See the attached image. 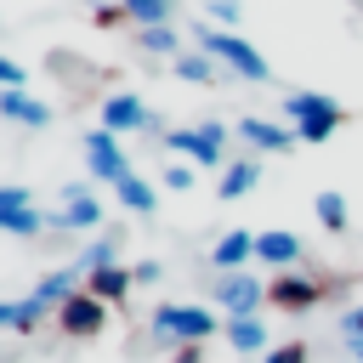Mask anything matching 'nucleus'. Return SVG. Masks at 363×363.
<instances>
[{
  "label": "nucleus",
  "mask_w": 363,
  "mask_h": 363,
  "mask_svg": "<svg viewBox=\"0 0 363 363\" xmlns=\"http://www.w3.org/2000/svg\"><path fill=\"white\" fill-rule=\"evenodd\" d=\"M250 255H255V238H250L244 227H233V233H221V238H216V250H210V261H216L221 272H238V267H244Z\"/></svg>",
  "instance_id": "nucleus-16"
},
{
  "label": "nucleus",
  "mask_w": 363,
  "mask_h": 363,
  "mask_svg": "<svg viewBox=\"0 0 363 363\" xmlns=\"http://www.w3.org/2000/svg\"><path fill=\"white\" fill-rule=\"evenodd\" d=\"M23 204H34V199H28V187H17V182H11V187H0V210H23Z\"/></svg>",
  "instance_id": "nucleus-31"
},
{
  "label": "nucleus",
  "mask_w": 363,
  "mask_h": 363,
  "mask_svg": "<svg viewBox=\"0 0 363 363\" xmlns=\"http://www.w3.org/2000/svg\"><path fill=\"white\" fill-rule=\"evenodd\" d=\"M136 45H142L147 57H182V51H176L182 40H176V28H170V23H159V28H136Z\"/></svg>",
  "instance_id": "nucleus-21"
},
{
  "label": "nucleus",
  "mask_w": 363,
  "mask_h": 363,
  "mask_svg": "<svg viewBox=\"0 0 363 363\" xmlns=\"http://www.w3.org/2000/svg\"><path fill=\"white\" fill-rule=\"evenodd\" d=\"M238 23V0H210V28H233Z\"/></svg>",
  "instance_id": "nucleus-27"
},
{
  "label": "nucleus",
  "mask_w": 363,
  "mask_h": 363,
  "mask_svg": "<svg viewBox=\"0 0 363 363\" xmlns=\"http://www.w3.org/2000/svg\"><path fill=\"white\" fill-rule=\"evenodd\" d=\"M153 278H164V267L159 261H136V284H153Z\"/></svg>",
  "instance_id": "nucleus-33"
},
{
  "label": "nucleus",
  "mask_w": 363,
  "mask_h": 363,
  "mask_svg": "<svg viewBox=\"0 0 363 363\" xmlns=\"http://www.w3.org/2000/svg\"><path fill=\"white\" fill-rule=\"evenodd\" d=\"M159 182H164V187H176V193H187V187H193V164H170Z\"/></svg>",
  "instance_id": "nucleus-29"
},
{
  "label": "nucleus",
  "mask_w": 363,
  "mask_h": 363,
  "mask_svg": "<svg viewBox=\"0 0 363 363\" xmlns=\"http://www.w3.org/2000/svg\"><path fill=\"white\" fill-rule=\"evenodd\" d=\"M113 193H119V204H125V210H136V216H147V210L159 204V193H153V182H142L136 170H130V176H125V182H119Z\"/></svg>",
  "instance_id": "nucleus-19"
},
{
  "label": "nucleus",
  "mask_w": 363,
  "mask_h": 363,
  "mask_svg": "<svg viewBox=\"0 0 363 363\" xmlns=\"http://www.w3.org/2000/svg\"><path fill=\"white\" fill-rule=\"evenodd\" d=\"M340 335H346L352 346H363V306H352V312L340 318Z\"/></svg>",
  "instance_id": "nucleus-30"
},
{
  "label": "nucleus",
  "mask_w": 363,
  "mask_h": 363,
  "mask_svg": "<svg viewBox=\"0 0 363 363\" xmlns=\"http://www.w3.org/2000/svg\"><path fill=\"white\" fill-rule=\"evenodd\" d=\"M45 227V216L34 210V204H23V210H0V233H17V238H28V233H40Z\"/></svg>",
  "instance_id": "nucleus-24"
},
{
  "label": "nucleus",
  "mask_w": 363,
  "mask_h": 363,
  "mask_svg": "<svg viewBox=\"0 0 363 363\" xmlns=\"http://www.w3.org/2000/svg\"><path fill=\"white\" fill-rule=\"evenodd\" d=\"M0 119H11V125H28V130H45V125H51V108L17 85V91H0Z\"/></svg>",
  "instance_id": "nucleus-12"
},
{
  "label": "nucleus",
  "mask_w": 363,
  "mask_h": 363,
  "mask_svg": "<svg viewBox=\"0 0 363 363\" xmlns=\"http://www.w3.org/2000/svg\"><path fill=\"white\" fill-rule=\"evenodd\" d=\"M85 164H91V182H125L130 176V159H125V147H119V136L113 130H91L85 136Z\"/></svg>",
  "instance_id": "nucleus-5"
},
{
  "label": "nucleus",
  "mask_w": 363,
  "mask_h": 363,
  "mask_svg": "<svg viewBox=\"0 0 363 363\" xmlns=\"http://www.w3.org/2000/svg\"><path fill=\"white\" fill-rule=\"evenodd\" d=\"M238 136L255 147V153H289L295 147V125H278V119H238Z\"/></svg>",
  "instance_id": "nucleus-11"
},
{
  "label": "nucleus",
  "mask_w": 363,
  "mask_h": 363,
  "mask_svg": "<svg viewBox=\"0 0 363 363\" xmlns=\"http://www.w3.org/2000/svg\"><path fill=\"white\" fill-rule=\"evenodd\" d=\"M170 363H204V352H199V346H176V357H170Z\"/></svg>",
  "instance_id": "nucleus-35"
},
{
  "label": "nucleus",
  "mask_w": 363,
  "mask_h": 363,
  "mask_svg": "<svg viewBox=\"0 0 363 363\" xmlns=\"http://www.w3.org/2000/svg\"><path fill=\"white\" fill-rule=\"evenodd\" d=\"M17 318H23L17 301H0V329H17Z\"/></svg>",
  "instance_id": "nucleus-34"
},
{
  "label": "nucleus",
  "mask_w": 363,
  "mask_h": 363,
  "mask_svg": "<svg viewBox=\"0 0 363 363\" xmlns=\"http://www.w3.org/2000/svg\"><path fill=\"white\" fill-rule=\"evenodd\" d=\"M261 363H306V346H301V340H284V346H272Z\"/></svg>",
  "instance_id": "nucleus-28"
},
{
  "label": "nucleus",
  "mask_w": 363,
  "mask_h": 363,
  "mask_svg": "<svg viewBox=\"0 0 363 363\" xmlns=\"http://www.w3.org/2000/svg\"><path fill=\"white\" fill-rule=\"evenodd\" d=\"M17 312H23V318H17V329H34V323H45V312H51V306H45L40 295H28V301H17Z\"/></svg>",
  "instance_id": "nucleus-26"
},
{
  "label": "nucleus",
  "mask_w": 363,
  "mask_h": 363,
  "mask_svg": "<svg viewBox=\"0 0 363 363\" xmlns=\"http://www.w3.org/2000/svg\"><path fill=\"white\" fill-rule=\"evenodd\" d=\"M199 51L216 57L221 74H238V79H250V85L267 79V57H261L244 34H233V28H199Z\"/></svg>",
  "instance_id": "nucleus-1"
},
{
  "label": "nucleus",
  "mask_w": 363,
  "mask_h": 363,
  "mask_svg": "<svg viewBox=\"0 0 363 363\" xmlns=\"http://www.w3.org/2000/svg\"><path fill=\"white\" fill-rule=\"evenodd\" d=\"M102 323H108V301H96L91 289H79L74 301H62V306H57V329H62V335H74V340L102 335Z\"/></svg>",
  "instance_id": "nucleus-6"
},
{
  "label": "nucleus",
  "mask_w": 363,
  "mask_h": 363,
  "mask_svg": "<svg viewBox=\"0 0 363 363\" xmlns=\"http://www.w3.org/2000/svg\"><path fill=\"white\" fill-rule=\"evenodd\" d=\"M323 289H329V284H323L318 272H278L267 295H272V306H284V312H306V306L323 301Z\"/></svg>",
  "instance_id": "nucleus-8"
},
{
  "label": "nucleus",
  "mask_w": 363,
  "mask_h": 363,
  "mask_svg": "<svg viewBox=\"0 0 363 363\" xmlns=\"http://www.w3.org/2000/svg\"><path fill=\"white\" fill-rule=\"evenodd\" d=\"M221 329H227V346H233V352H267V323H261L255 312H250V318H227Z\"/></svg>",
  "instance_id": "nucleus-17"
},
{
  "label": "nucleus",
  "mask_w": 363,
  "mask_h": 363,
  "mask_svg": "<svg viewBox=\"0 0 363 363\" xmlns=\"http://www.w3.org/2000/svg\"><path fill=\"white\" fill-rule=\"evenodd\" d=\"M57 227H79V233H91V227H108V216H102V199H96L85 182H68V193H62V210H57Z\"/></svg>",
  "instance_id": "nucleus-9"
},
{
  "label": "nucleus",
  "mask_w": 363,
  "mask_h": 363,
  "mask_svg": "<svg viewBox=\"0 0 363 363\" xmlns=\"http://www.w3.org/2000/svg\"><path fill=\"white\" fill-rule=\"evenodd\" d=\"M142 125H147V108H142L136 91H108L102 96V130L125 136V130H142Z\"/></svg>",
  "instance_id": "nucleus-10"
},
{
  "label": "nucleus",
  "mask_w": 363,
  "mask_h": 363,
  "mask_svg": "<svg viewBox=\"0 0 363 363\" xmlns=\"http://www.w3.org/2000/svg\"><path fill=\"white\" fill-rule=\"evenodd\" d=\"M261 301H267V284H261L255 272H227V278L216 284V306H221L227 318H250Z\"/></svg>",
  "instance_id": "nucleus-7"
},
{
  "label": "nucleus",
  "mask_w": 363,
  "mask_h": 363,
  "mask_svg": "<svg viewBox=\"0 0 363 363\" xmlns=\"http://www.w3.org/2000/svg\"><path fill=\"white\" fill-rule=\"evenodd\" d=\"M255 182H261V164H255V159H233V164H227V176L216 182V193H221V199H244Z\"/></svg>",
  "instance_id": "nucleus-18"
},
{
  "label": "nucleus",
  "mask_w": 363,
  "mask_h": 363,
  "mask_svg": "<svg viewBox=\"0 0 363 363\" xmlns=\"http://www.w3.org/2000/svg\"><path fill=\"white\" fill-rule=\"evenodd\" d=\"M125 17L136 28H159V23H170V0H125Z\"/></svg>",
  "instance_id": "nucleus-23"
},
{
  "label": "nucleus",
  "mask_w": 363,
  "mask_h": 363,
  "mask_svg": "<svg viewBox=\"0 0 363 363\" xmlns=\"http://www.w3.org/2000/svg\"><path fill=\"white\" fill-rule=\"evenodd\" d=\"M357 363H363V346H357Z\"/></svg>",
  "instance_id": "nucleus-36"
},
{
  "label": "nucleus",
  "mask_w": 363,
  "mask_h": 363,
  "mask_svg": "<svg viewBox=\"0 0 363 363\" xmlns=\"http://www.w3.org/2000/svg\"><path fill=\"white\" fill-rule=\"evenodd\" d=\"M216 329H221V318H216L210 306H182V301H170V306L153 312V335L170 340V346H199V340L216 335Z\"/></svg>",
  "instance_id": "nucleus-3"
},
{
  "label": "nucleus",
  "mask_w": 363,
  "mask_h": 363,
  "mask_svg": "<svg viewBox=\"0 0 363 363\" xmlns=\"http://www.w3.org/2000/svg\"><path fill=\"white\" fill-rule=\"evenodd\" d=\"M0 85H6V91H17V85H23V68H17L11 57H0Z\"/></svg>",
  "instance_id": "nucleus-32"
},
{
  "label": "nucleus",
  "mask_w": 363,
  "mask_h": 363,
  "mask_svg": "<svg viewBox=\"0 0 363 363\" xmlns=\"http://www.w3.org/2000/svg\"><path fill=\"white\" fill-rule=\"evenodd\" d=\"M176 74H182V79H193V85H210V79L221 74V62H216V57H204V51L193 45V51H182V57H176Z\"/></svg>",
  "instance_id": "nucleus-20"
},
{
  "label": "nucleus",
  "mask_w": 363,
  "mask_h": 363,
  "mask_svg": "<svg viewBox=\"0 0 363 363\" xmlns=\"http://www.w3.org/2000/svg\"><path fill=\"white\" fill-rule=\"evenodd\" d=\"M284 113L295 125V142H329L340 130V108L329 96H318V91H289L284 96Z\"/></svg>",
  "instance_id": "nucleus-2"
},
{
  "label": "nucleus",
  "mask_w": 363,
  "mask_h": 363,
  "mask_svg": "<svg viewBox=\"0 0 363 363\" xmlns=\"http://www.w3.org/2000/svg\"><path fill=\"white\" fill-rule=\"evenodd\" d=\"M130 284H136V267H119V261L85 278V289H91L96 301H108V306H113V301H125V295H130Z\"/></svg>",
  "instance_id": "nucleus-14"
},
{
  "label": "nucleus",
  "mask_w": 363,
  "mask_h": 363,
  "mask_svg": "<svg viewBox=\"0 0 363 363\" xmlns=\"http://www.w3.org/2000/svg\"><path fill=\"white\" fill-rule=\"evenodd\" d=\"M79 289H85V272H79V267H62V272H45V278L34 284V295H40V301H45L51 312H57L62 301H74Z\"/></svg>",
  "instance_id": "nucleus-15"
},
{
  "label": "nucleus",
  "mask_w": 363,
  "mask_h": 363,
  "mask_svg": "<svg viewBox=\"0 0 363 363\" xmlns=\"http://www.w3.org/2000/svg\"><path fill=\"white\" fill-rule=\"evenodd\" d=\"M102 267H113V233L91 238V244H85V255H79V272H85V278H91V272H102Z\"/></svg>",
  "instance_id": "nucleus-25"
},
{
  "label": "nucleus",
  "mask_w": 363,
  "mask_h": 363,
  "mask_svg": "<svg viewBox=\"0 0 363 363\" xmlns=\"http://www.w3.org/2000/svg\"><path fill=\"white\" fill-rule=\"evenodd\" d=\"M312 210H318V221H323L329 233H346V221H352V210H346V199H340V193H318V199H312Z\"/></svg>",
  "instance_id": "nucleus-22"
},
{
  "label": "nucleus",
  "mask_w": 363,
  "mask_h": 363,
  "mask_svg": "<svg viewBox=\"0 0 363 363\" xmlns=\"http://www.w3.org/2000/svg\"><path fill=\"white\" fill-rule=\"evenodd\" d=\"M164 147L182 153V159H193V164H221V153H227V125H221V119H204V125H193V130H164Z\"/></svg>",
  "instance_id": "nucleus-4"
},
{
  "label": "nucleus",
  "mask_w": 363,
  "mask_h": 363,
  "mask_svg": "<svg viewBox=\"0 0 363 363\" xmlns=\"http://www.w3.org/2000/svg\"><path fill=\"white\" fill-rule=\"evenodd\" d=\"M255 261H267V267H295V261H301V238L284 233V227H272V233L255 238Z\"/></svg>",
  "instance_id": "nucleus-13"
}]
</instances>
